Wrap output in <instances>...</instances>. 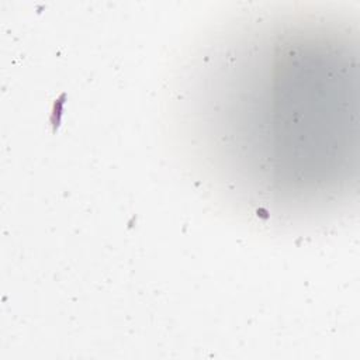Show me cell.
<instances>
[{
  "instance_id": "obj_1",
  "label": "cell",
  "mask_w": 360,
  "mask_h": 360,
  "mask_svg": "<svg viewBox=\"0 0 360 360\" xmlns=\"http://www.w3.org/2000/svg\"><path fill=\"white\" fill-rule=\"evenodd\" d=\"M260 11L197 45L176 103L205 180L270 221L349 190L357 68L349 32H326L314 13Z\"/></svg>"
}]
</instances>
